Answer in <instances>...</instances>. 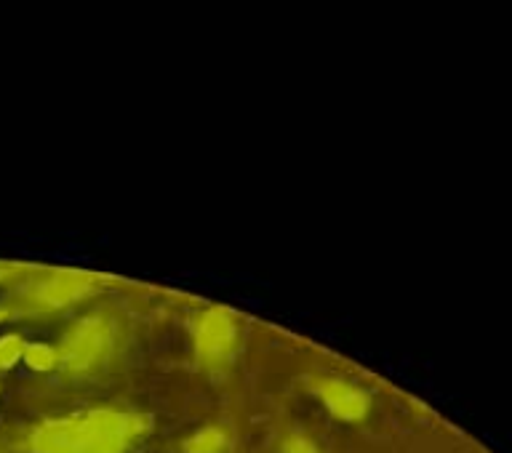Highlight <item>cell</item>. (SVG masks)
<instances>
[{
    "label": "cell",
    "mask_w": 512,
    "mask_h": 453,
    "mask_svg": "<svg viewBox=\"0 0 512 453\" xmlns=\"http://www.w3.org/2000/svg\"><path fill=\"white\" fill-rule=\"evenodd\" d=\"M240 326L224 307H206L192 320V352L203 371L211 376L227 374L238 358Z\"/></svg>",
    "instance_id": "277c9868"
},
{
    "label": "cell",
    "mask_w": 512,
    "mask_h": 453,
    "mask_svg": "<svg viewBox=\"0 0 512 453\" xmlns=\"http://www.w3.org/2000/svg\"><path fill=\"white\" fill-rule=\"evenodd\" d=\"M24 366L30 371H38V374H48L59 368V352H56L54 344L46 342H27L24 347Z\"/></svg>",
    "instance_id": "52a82bcc"
},
{
    "label": "cell",
    "mask_w": 512,
    "mask_h": 453,
    "mask_svg": "<svg viewBox=\"0 0 512 453\" xmlns=\"http://www.w3.org/2000/svg\"><path fill=\"white\" fill-rule=\"evenodd\" d=\"M280 453H320V448L312 438H307L302 432H294V435H288V438L283 440Z\"/></svg>",
    "instance_id": "9c48e42d"
},
{
    "label": "cell",
    "mask_w": 512,
    "mask_h": 453,
    "mask_svg": "<svg viewBox=\"0 0 512 453\" xmlns=\"http://www.w3.org/2000/svg\"><path fill=\"white\" fill-rule=\"evenodd\" d=\"M118 323L104 315L91 312L72 323L59 339V368L70 376H88L110 366L118 352Z\"/></svg>",
    "instance_id": "7a4b0ae2"
},
{
    "label": "cell",
    "mask_w": 512,
    "mask_h": 453,
    "mask_svg": "<svg viewBox=\"0 0 512 453\" xmlns=\"http://www.w3.org/2000/svg\"><path fill=\"white\" fill-rule=\"evenodd\" d=\"M6 318H11V310H8V307H0V320H6Z\"/></svg>",
    "instance_id": "8fae6325"
},
{
    "label": "cell",
    "mask_w": 512,
    "mask_h": 453,
    "mask_svg": "<svg viewBox=\"0 0 512 453\" xmlns=\"http://www.w3.org/2000/svg\"><path fill=\"white\" fill-rule=\"evenodd\" d=\"M152 430V419L136 411L91 408L83 414L40 422L27 438L32 453H126Z\"/></svg>",
    "instance_id": "6da1fadb"
},
{
    "label": "cell",
    "mask_w": 512,
    "mask_h": 453,
    "mask_svg": "<svg viewBox=\"0 0 512 453\" xmlns=\"http://www.w3.org/2000/svg\"><path fill=\"white\" fill-rule=\"evenodd\" d=\"M19 267H14V264H3L0 262V283H6V280H11L14 275H19Z\"/></svg>",
    "instance_id": "30bf717a"
},
{
    "label": "cell",
    "mask_w": 512,
    "mask_h": 453,
    "mask_svg": "<svg viewBox=\"0 0 512 453\" xmlns=\"http://www.w3.org/2000/svg\"><path fill=\"white\" fill-rule=\"evenodd\" d=\"M24 347L27 342L19 334L0 336V371H11L24 358Z\"/></svg>",
    "instance_id": "ba28073f"
},
{
    "label": "cell",
    "mask_w": 512,
    "mask_h": 453,
    "mask_svg": "<svg viewBox=\"0 0 512 453\" xmlns=\"http://www.w3.org/2000/svg\"><path fill=\"white\" fill-rule=\"evenodd\" d=\"M112 286L110 278L78 270H54L43 278L27 280L19 291L22 312H59L94 299Z\"/></svg>",
    "instance_id": "3957f363"
},
{
    "label": "cell",
    "mask_w": 512,
    "mask_h": 453,
    "mask_svg": "<svg viewBox=\"0 0 512 453\" xmlns=\"http://www.w3.org/2000/svg\"><path fill=\"white\" fill-rule=\"evenodd\" d=\"M230 448V435L219 424L200 427L182 443L184 453H227Z\"/></svg>",
    "instance_id": "8992f818"
},
{
    "label": "cell",
    "mask_w": 512,
    "mask_h": 453,
    "mask_svg": "<svg viewBox=\"0 0 512 453\" xmlns=\"http://www.w3.org/2000/svg\"><path fill=\"white\" fill-rule=\"evenodd\" d=\"M310 392L339 422H360L371 411V395L339 376H312Z\"/></svg>",
    "instance_id": "5b68a950"
}]
</instances>
